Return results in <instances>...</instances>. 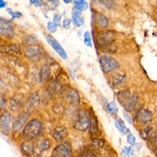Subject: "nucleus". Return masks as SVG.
<instances>
[{"label": "nucleus", "instance_id": "f257e3e1", "mask_svg": "<svg viewBox=\"0 0 157 157\" xmlns=\"http://www.w3.org/2000/svg\"><path fill=\"white\" fill-rule=\"evenodd\" d=\"M114 39V34L111 31H104L98 34V44L102 50L106 49L109 51L113 50Z\"/></svg>", "mask_w": 157, "mask_h": 157}, {"label": "nucleus", "instance_id": "f03ea898", "mask_svg": "<svg viewBox=\"0 0 157 157\" xmlns=\"http://www.w3.org/2000/svg\"><path fill=\"white\" fill-rule=\"evenodd\" d=\"M41 131V123L37 120H32L25 126L23 132L26 138L33 139L39 136Z\"/></svg>", "mask_w": 157, "mask_h": 157}, {"label": "nucleus", "instance_id": "7ed1b4c3", "mask_svg": "<svg viewBox=\"0 0 157 157\" xmlns=\"http://www.w3.org/2000/svg\"><path fill=\"white\" fill-rule=\"evenodd\" d=\"M99 63L104 72H110L119 67L118 62L110 56L103 55L99 58Z\"/></svg>", "mask_w": 157, "mask_h": 157}, {"label": "nucleus", "instance_id": "20e7f679", "mask_svg": "<svg viewBox=\"0 0 157 157\" xmlns=\"http://www.w3.org/2000/svg\"><path fill=\"white\" fill-rule=\"evenodd\" d=\"M52 157H72L71 148L69 143L64 142L56 147L53 151Z\"/></svg>", "mask_w": 157, "mask_h": 157}, {"label": "nucleus", "instance_id": "39448f33", "mask_svg": "<svg viewBox=\"0 0 157 157\" xmlns=\"http://www.w3.org/2000/svg\"><path fill=\"white\" fill-rule=\"evenodd\" d=\"M0 33L7 38H12L14 36V30L11 23L2 17L0 18Z\"/></svg>", "mask_w": 157, "mask_h": 157}, {"label": "nucleus", "instance_id": "423d86ee", "mask_svg": "<svg viewBox=\"0 0 157 157\" xmlns=\"http://www.w3.org/2000/svg\"><path fill=\"white\" fill-rule=\"evenodd\" d=\"M26 56L31 59H40L42 55V50L39 46L36 44L28 45L24 48Z\"/></svg>", "mask_w": 157, "mask_h": 157}, {"label": "nucleus", "instance_id": "0eeeda50", "mask_svg": "<svg viewBox=\"0 0 157 157\" xmlns=\"http://www.w3.org/2000/svg\"><path fill=\"white\" fill-rule=\"evenodd\" d=\"M90 126V118L86 113L84 112H81L79 113L78 119L74 124V128L80 131H85Z\"/></svg>", "mask_w": 157, "mask_h": 157}, {"label": "nucleus", "instance_id": "6e6552de", "mask_svg": "<svg viewBox=\"0 0 157 157\" xmlns=\"http://www.w3.org/2000/svg\"><path fill=\"white\" fill-rule=\"evenodd\" d=\"M46 40L48 44L56 52V53L64 59L67 58V55L64 48L61 47L59 43L51 35H48L46 37Z\"/></svg>", "mask_w": 157, "mask_h": 157}, {"label": "nucleus", "instance_id": "1a4fd4ad", "mask_svg": "<svg viewBox=\"0 0 157 157\" xmlns=\"http://www.w3.org/2000/svg\"><path fill=\"white\" fill-rule=\"evenodd\" d=\"M11 121V115L10 114L5 111L1 116V128L2 132L7 135L10 132V123Z\"/></svg>", "mask_w": 157, "mask_h": 157}, {"label": "nucleus", "instance_id": "9d476101", "mask_svg": "<svg viewBox=\"0 0 157 157\" xmlns=\"http://www.w3.org/2000/svg\"><path fill=\"white\" fill-rule=\"evenodd\" d=\"M136 118L140 123L145 124L149 123L152 119V114L150 111L142 109L137 113Z\"/></svg>", "mask_w": 157, "mask_h": 157}, {"label": "nucleus", "instance_id": "9b49d317", "mask_svg": "<svg viewBox=\"0 0 157 157\" xmlns=\"http://www.w3.org/2000/svg\"><path fill=\"white\" fill-rule=\"evenodd\" d=\"M29 115V113L28 112L23 113L19 115L16 118V119L15 120L13 123V126H12L13 130L14 131H17L20 129H21V128L23 126V125L28 119Z\"/></svg>", "mask_w": 157, "mask_h": 157}, {"label": "nucleus", "instance_id": "f8f14e48", "mask_svg": "<svg viewBox=\"0 0 157 157\" xmlns=\"http://www.w3.org/2000/svg\"><path fill=\"white\" fill-rule=\"evenodd\" d=\"M34 153L37 155L44 150L48 149L50 147V142L47 139H40L36 141L34 144Z\"/></svg>", "mask_w": 157, "mask_h": 157}, {"label": "nucleus", "instance_id": "ddd939ff", "mask_svg": "<svg viewBox=\"0 0 157 157\" xmlns=\"http://www.w3.org/2000/svg\"><path fill=\"white\" fill-rule=\"evenodd\" d=\"M68 135V131L64 126L56 127L53 132V137L57 141H61L64 140Z\"/></svg>", "mask_w": 157, "mask_h": 157}, {"label": "nucleus", "instance_id": "4468645a", "mask_svg": "<svg viewBox=\"0 0 157 157\" xmlns=\"http://www.w3.org/2000/svg\"><path fill=\"white\" fill-rule=\"evenodd\" d=\"M72 20L73 24L75 26L80 27L83 25H84V20L81 15V12L74 7L72 11Z\"/></svg>", "mask_w": 157, "mask_h": 157}, {"label": "nucleus", "instance_id": "2eb2a0df", "mask_svg": "<svg viewBox=\"0 0 157 157\" xmlns=\"http://www.w3.org/2000/svg\"><path fill=\"white\" fill-rule=\"evenodd\" d=\"M137 99H138L137 95L136 93L133 94L131 96H130L126 100V102L124 105V109L128 112L132 111L136 107V105L137 102Z\"/></svg>", "mask_w": 157, "mask_h": 157}, {"label": "nucleus", "instance_id": "dca6fc26", "mask_svg": "<svg viewBox=\"0 0 157 157\" xmlns=\"http://www.w3.org/2000/svg\"><path fill=\"white\" fill-rule=\"evenodd\" d=\"M1 52L9 53H16L19 54L20 52V47L18 44H9L6 46H2L1 47Z\"/></svg>", "mask_w": 157, "mask_h": 157}, {"label": "nucleus", "instance_id": "f3484780", "mask_svg": "<svg viewBox=\"0 0 157 157\" xmlns=\"http://www.w3.org/2000/svg\"><path fill=\"white\" fill-rule=\"evenodd\" d=\"M39 104V96L37 93V92L33 93L31 96L29 98L27 105L28 106L29 109H34L35 107H36Z\"/></svg>", "mask_w": 157, "mask_h": 157}, {"label": "nucleus", "instance_id": "a211bd4d", "mask_svg": "<svg viewBox=\"0 0 157 157\" xmlns=\"http://www.w3.org/2000/svg\"><path fill=\"white\" fill-rule=\"evenodd\" d=\"M95 20L96 23L102 28H105L109 25L108 18L102 13H97L95 15Z\"/></svg>", "mask_w": 157, "mask_h": 157}, {"label": "nucleus", "instance_id": "6ab92c4d", "mask_svg": "<svg viewBox=\"0 0 157 157\" xmlns=\"http://www.w3.org/2000/svg\"><path fill=\"white\" fill-rule=\"evenodd\" d=\"M98 131V124L96 117L93 113H90V132L91 134H95Z\"/></svg>", "mask_w": 157, "mask_h": 157}, {"label": "nucleus", "instance_id": "aec40b11", "mask_svg": "<svg viewBox=\"0 0 157 157\" xmlns=\"http://www.w3.org/2000/svg\"><path fill=\"white\" fill-rule=\"evenodd\" d=\"M115 124L117 129L123 134H126L129 132V129L126 126L122 120H121L119 118H117L115 119Z\"/></svg>", "mask_w": 157, "mask_h": 157}, {"label": "nucleus", "instance_id": "412c9836", "mask_svg": "<svg viewBox=\"0 0 157 157\" xmlns=\"http://www.w3.org/2000/svg\"><path fill=\"white\" fill-rule=\"evenodd\" d=\"M22 98H21L20 95H18L15 96L11 99L10 101V107L11 109L13 110H16L20 107L22 104Z\"/></svg>", "mask_w": 157, "mask_h": 157}, {"label": "nucleus", "instance_id": "4be33fe9", "mask_svg": "<svg viewBox=\"0 0 157 157\" xmlns=\"http://www.w3.org/2000/svg\"><path fill=\"white\" fill-rule=\"evenodd\" d=\"M21 151L26 155H31L34 152V145L29 141L23 142L21 146Z\"/></svg>", "mask_w": 157, "mask_h": 157}, {"label": "nucleus", "instance_id": "5701e85b", "mask_svg": "<svg viewBox=\"0 0 157 157\" xmlns=\"http://www.w3.org/2000/svg\"><path fill=\"white\" fill-rule=\"evenodd\" d=\"M50 68L48 67V66L47 65H44L41 67L40 70V80L42 81H46L50 75Z\"/></svg>", "mask_w": 157, "mask_h": 157}, {"label": "nucleus", "instance_id": "b1692460", "mask_svg": "<svg viewBox=\"0 0 157 157\" xmlns=\"http://www.w3.org/2000/svg\"><path fill=\"white\" fill-rule=\"evenodd\" d=\"M67 98L72 104H78L79 102V96L77 94V92L74 90H72L69 92L67 94Z\"/></svg>", "mask_w": 157, "mask_h": 157}, {"label": "nucleus", "instance_id": "393cba45", "mask_svg": "<svg viewBox=\"0 0 157 157\" xmlns=\"http://www.w3.org/2000/svg\"><path fill=\"white\" fill-rule=\"evenodd\" d=\"M74 3L75 4L74 8L80 10V12L86 10L88 7L87 2L83 1H74Z\"/></svg>", "mask_w": 157, "mask_h": 157}, {"label": "nucleus", "instance_id": "a878e982", "mask_svg": "<svg viewBox=\"0 0 157 157\" xmlns=\"http://www.w3.org/2000/svg\"><path fill=\"white\" fill-rule=\"evenodd\" d=\"M107 111L111 115L117 113L118 112V108L114 101H112L108 104L107 106Z\"/></svg>", "mask_w": 157, "mask_h": 157}, {"label": "nucleus", "instance_id": "bb28decb", "mask_svg": "<svg viewBox=\"0 0 157 157\" xmlns=\"http://www.w3.org/2000/svg\"><path fill=\"white\" fill-rule=\"evenodd\" d=\"M58 4H59L58 1H48L44 2V4H45L46 7L50 10H53L55 9L56 7L58 6Z\"/></svg>", "mask_w": 157, "mask_h": 157}, {"label": "nucleus", "instance_id": "cd10ccee", "mask_svg": "<svg viewBox=\"0 0 157 157\" xmlns=\"http://www.w3.org/2000/svg\"><path fill=\"white\" fill-rule=\"evenodd\" d=\"M151 129V128L150 126H148L143 129L142 130H141L140 132V136L141 137V138H142L144 140H146L147 139H148Z\"/></svg>", "mask_w": 157, "mask_h": 157}, {"label": "nucleus", "instance_id": "c85d7f7f", "mask_svg": "<svg viewBox=\"0 0 157 157\" xmlns=\"http://www.w3.org/2000/svg\"><path fill=\"white\" fill-rule=\"evenodd\" d=\"M83 36H84L83 42H84V44H85V45H86L88 47H92V43H91V36H90V34L89 31H85L84 34H83Z\"/></svg>", "mask_w": 157, "mask_h": 157}, {"label": "nucleus", "instance_id": "c756f323", "mask_svg": "<svg viewBox=\"0 0 157 157\" xmlns=\"http://www.w3.org/2000/svg\"><path fill=\"white\" fill-rule=\"evenodd\" d=\"M129 92L128 91V90L123 91L121 93H120L118 96V99L119 102H123L125 99H128L129 98Z\"/></svg>", "mask_w": 157, "mask_h": 157}, {"label": "nucleus", "instance_id": "7c9ffc66", "mask_svg": "<svg viewBox=\"0 0 157 157\" xmlns=\"http://www.w3.org/2000/svg\"><path fill=\"white\" fill-rule=\"evenodd\" d=\"M92 146L95 148H98L103 146L104 141L101 139H93L91 142Z\"/></svg>", "mask_w": 157, "mask_h": 157}, {"label": "nucleus", "instance_id": "2f4dec72", "mask_svg": "<svg viewBox=\"0 0 157 157\" xmlns=\"http://www.w3.org/2000/svg\"><path fill=\"white\" fill-rule=\"evenodd\" d=\"M6 10L9 13V14L12 16L11 20H13V19L17 18H20L22 15L21 13L20 12H13L11 10V9H10V8H7Z\"/></svg>", "mask_w": 157, "mask_h": 157}, {"label": "nucleus", "instance_id": "473e14b6", "mask_svg": "<svg viewBox=\"0 0 157 157\" xmlns=\"http://www.w3.org/2000/svg\"><path fill=\"white\" fill-rule=\"evenodd\" d=\"M47 29L48 31H50L52 33H54L56 31V25L52 21H48L47 23Z\"/></svg>", "mask_w": 157, "mask_h": 157}, {"label": "nucleus", "instance_id": "72a5a7b5", "mask_svg": "<svg viewBox=\"0 0 157 157\" xmlns=\"http://www.w3.org/2000/svg\"><path fill=\"white\" fill-rule=\"evenodd\" d=\"M131 154V150L129 147H124L121 152V157H130V155Z\"/></svg>", "mask_w": 157, "mask_h": 157}, {"label": "nucleus", "instance_id": "f704fd0d", "mask_svg": "<svg viewBox=\"0 0 157 157\" xmlns=\"http://www.w3.org/2000/svg\"><path fill=\"white\" fill-rule=\"evenodd\" d=\"M53 23L56 25V26H60V21H61V15L59 14H55L53 15Z\"/></svg>", "mask_w": 157, "mask_h": 157}, {"label": "nucleus", "instance_id": "c9c22d12", "mask_svg": "<svg viewBox=\"0 0 157 157\" xmlns=\"http://www.w3.org/2000/svg\"><path fill=\"white\" fill-rule=\"evenodd\" d=\"M71 20L69 18H66L65 19H64L63 21V26L66 29H68L70 28V25H71Z\"/></svg>", "mask_w": 157, "mask_h": 157}, {"label": "nucleus", "instance_id": "e433bc0d", "mask_svg": "<svg viewBox=\"0 0 157 157\" xmlns=\"http://www.w3.org/2000/svg\"><path fill=\"white\" fill-rule=\"evenodd\" d=\"M124 77L123 75H116L113 78V80H114L115 84H119V83H120L124 80Z\"/></svg>", "mask_w": 157, "mask_h": 157}, {"label": "nucleus", "instance_id": "4c0bfd02", "mask_svg": "<svg viewBox=\"0 0 157 157\" xmlns=\"http://www.w3.org/2000/svg\"><path fill=\"white\" fill-rule=\"evenodd\" d=\"M127 142L131 145H134L135 144V142H136V138L134 137V135L130 134L127 137Z\"/></svg>", "mask_w": 157, "mask_h": 157}, {"label": "nucleus", "instance_id": "58836bf2", "mask_svg": "<svg viewBox=\"0 0 157 157\" xmlns=\"http://www.w3.org/2000/svg\"><path fill=\"white\" fill-rule=\"evenodd\" d=\"M123 117L125 118V120L128 121V123H129V124L131 123V121H131V117L128 113H123Z\"/></svg>", "mask_w": 157, "mask_h": 157}, {"label": "nucleus", "instance_id": "ea45409f", "mask_svg": "<svg viewBox=\"0 0 157 157\" xmlns=\"http://www.w3.org/2000/svg\"><path fill=\"white\" fill-rule=\"evenodd\" d=\"M44 2L43 1L38 0V1H36V2H35L34 4L36 7H40L42 5H44Z\"/></svg>", "mask_w": 157, "mask_h": 157}, {"label": "nucleus", "instance_id": "a19ab883", "mask_svg": "<svg viewBox=\"0 0 157 157\" xmlns=\"http://www.w3.org/2000/svg\"><path fill=\"white\" fill-rule=\"evenodd\" d=\"M83 157H95V156L91 153L87 152L83 155Z\"/></svg>", "mask_w": 157, "mask_h": 157}, {"label": "nucleus", "instance_id": "79ce46f5", "mask_svg": "<svg viewBox=\"0 0 157 157\" xmlns=\"http://www.w3.org/2000/svg\"><path fill=\"white\" fill-rule=\"evenodd\" d=\"M6 6V2L2 0H0V8H2Z\"/></svg>", "mask_w": 157, "mask_h": 157}, {"label": "nucleus", "instance_id": "37998d69", "mask_svg": "<svg viewBox=\"0 0 157 157\" xmlns=\"http://www.w3.org/2000/svg\"><path fill=\"white\" fill-rule=\"evenodd\" d=\"M64 1V2H65V3H69V2H71V1Z\"/></svg>", "mask_w": 157, "mask_h": 157}, {"label": "nucleus", "instance_id": "c03bdc74", "mask_svg": "<svg viewBox=\"0 0 157 157\" xmlns=\"http://www.w3.org/2000/svg\"><path fill=\"white\" fill-rule=\"evenodd\" d=\"M156 151H157V146H156Z\"/></svg>", "mask_w": 157, "mask_h": 157}]
</instances>
